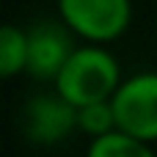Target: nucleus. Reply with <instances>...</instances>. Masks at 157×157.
Returning <instances> with one entry per match:
<instances>
[{
	"instance_id": "1",
	"label": "nucleus",
	"mask_w": 157,
	"mask_h": 157,
	"mask_svg": "<svg viewBox=\"0 0 157 157\" xmlns=\"http://www.w3.org/2000/svg\"><path fill=\"white\" fill-rule=\"evenodd\" d=\"M121 80H124L121 63L108 44L80 41L50 86L75 108H83L91 102L110 99L121 86Z\"/></svg>"
},
{
	"instance_id": "2",
	"label": "nucleus",
	"mask_w": 157,
	"mask_h": 157,
	"mask_svg": "<svg viewBox=\"0 0 157 157\" xmlns=\"http://www.w3.org/2000/svg\"><path fill=\"white\" fill-rule=\"evenodd\" d=\"M55 14L88 44H113L130 28L135 17L132 0H55Z\"/></svg>"
},
{
	"instance_id": "3",
	"label": "nucleus",
	"mask_w": 157,
	"mask_h": 157,
	"mask_svg": "<svg viewBox=\"0 0 157 157\" xmlns=\"http://www.w3.org/2000/svg\"><path fill=\"white\" fill-rule=\"evenodd\" d=\"M110 105L116 113V130L157 146V69L124 75Z\"/></svg>"
},
{
	"instance_id": "4",
	"label": "nucleus",
	"mask_w": 157,
	"mask_h": 157,
	"mask_svg": "<svg viewBox=\"0 0 157 157\" xmlns=\"http://www.w3.org/2000/svg\"><path fill=\"white\" fill-rule=\"evenodd\" d=\"M19 124L33 146H58L77 132V108L50 86V91H39L22 105Z\"/></svg>"
},
{
	"instance_id": "5",
	"label": "nucleus",
	"mask_w": 157,
	"mask_h": 157,
	"mask_svg": "<svg viewBox=\"0 0 157 157\" xmlns=\"http://www.w3.org/2000/svg\"><path fill=\"white\" fill-rule=\"evenodd\" d=\"M77 36L55 19H36L28 28V72L36 83H52L72 50L77 47Z\"/></svg>"
},
{
	"instance_id": "6",
	"label": "nucleus",
	"mask_w": 157,
	"mask_h": 157,
	"mask_svg": "<svg viewBox=\"0 0 157 157\" xmlns=\"http://www.w3.org/2000/svg\"><path fill=\"white\" fill-rule=\"evenodd\" d=\"M86 157H157V146L121 130H113L102 138L88 141Z\"/></svg>"
},
{
	"instance_id": "7",
	"label": "nucleus",
	"mask_w": 157,
	"mask_h": 157,
	"mask_svg": "<svg viewBox=\"0 0 157 157\" xmlns=\"http://www.w3.org/2000/svg\"><path fill=\"white\" fill-rule=\"evenodd\" d=\"M22 72H28V28L8 22L0 30V75L11 80Z\"/></svg>"
},
{
	"instance_id": "8",
	"label": "nucleus",
	"mask_w": 157,
	"mask_h": 157,
	"mask_svg": "<svg viewBox=\"0 0 157 157\" xmlns=\"http://www.w3.org/2000/svg\"><path fill=\"white\" fill-rule=\"evenodd\" d=\"M113 130H116V113H113L110 99L77 108V132H83L88 141L102 138V135H108Z\"/></svg>"
}]
</instances>
